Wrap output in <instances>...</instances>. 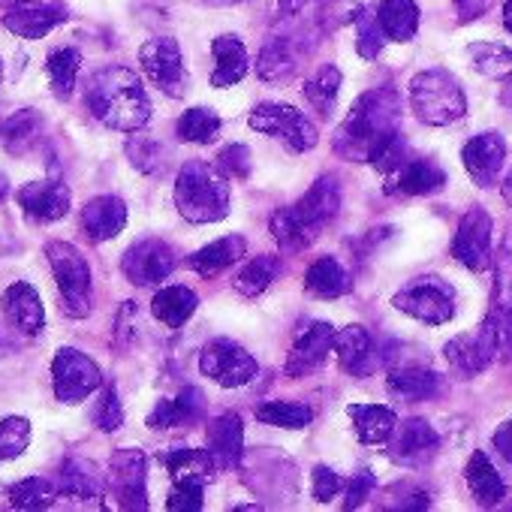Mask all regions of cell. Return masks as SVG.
Instances as JSON below:
<instances>
[{
    "instance_id": "cell-16",
    "label": "cell",
    "mask_w": 512,
    "mask_h": 512,
    "mask_svg": "<svg viewBox=\"0 0 512 512\" xmlns=\"http://www.w3.org/2000/svg\"><path fill=\"white\" fill-rule=\"evenodd\" d=\"M389 443V458L404 464V467H422L428 464L437 449H440V437L437 431L425 422V419H407V422H398L392 437L386 440Z\"/></svg>"
},
{
    "instance_id": "cell-49",
    "label": "cell",
    "mask_w": 512,
    "mask_h": 512,
    "mask_svg": "<svg viewBox=\"0 0 512 512\" xmlns=\"http://www.w3.org/2000/svg\"><path fill=\"white\" fill-rule=\"evenodd\" d=\"M94 422H97V428L106 431V434H112V431H118V428L124 425V407H121V401H118V389H115V386H109V389L103 392V398H100V404H97V410H94Z\"/></svg>"
},
{
    "instance_id": "cell-17",
    "label": "cell",
    "mask_w": 512,
    "mask_h": 512,
    "mask_svg": "<svg viewBox=\"0 0 512 512\" xmlns=\"http://www.w3.org/2000/svg\"><path fill=\"white\" fill-rule=\"evenodd\" d=\"M16 202L34 223H55L70 214V187L64 181H31L16 193Z\"/></svg>"
},
{
    "instance_id": "cell-31",
    "label": "cell",
    "mask_w": 512,
    "mask_h": 512,
    "mask_svg": "<svg viewBox=\"0 0 512 512\" xmlns=\"http://www.w3.org/2000/svg\"><path fill=\"white\" fill-rule=\"evenodd\" d=\"M350 419H353V428H356V437L362 443H386L398 425V416L392 407L386 404H350L347 407Z\"/></svg>"
},
{
    "instance_id": "cell-21",
    "label": "cell",
    "mask_w": 512,
    "mask_h": 512,
    "mask_svg": "<svg viewBox=\"0 0 512 512\" xmlns=\"http://www.w3.org/2000/svg\"><path fill=\"white\" fill-rule=\"evenodd\" d=\"M389 392L404 401H428L443 392V377L416 359H401L389 368Z\"/></svg>"
},
{
    "instance_id": "cell-26",
    "label": "cell",
    "mask_w": 512,
    "mask_h": 512,
    "mask_svg": "<svg viewBox=\"0 0 512 512\" xmlns=\"http://www.w3.org/2000/svg\"><path fill=\"white\" fill-rule=\"evenodd\" d=\"M208 452L217 467H238L244 458V425L238 413H223L208 425Z\"/></svg>"
},
{
    "instance_id": "cell-50",
    "label": "cell",
    "mask_w": 512,
    "mask_h": 512,
    "mask_svg": "<svg viewBox=\"0 0 512 512\" xmlns=\"http://www.w3.org/2000/svg\"><path fill=\"white\" fill-rule=\"evenodd\" d=\"M127 154H130V160H133V166L139 169V172H148V175H154V172H160L163 169V160H160V148H157V142H151V139H142V136H136L130 145H127Z\"/></svg>"
},
{
    "instance_id": "cell-43",
    "label": "cell",
    "mask_w": 512,
    "mask_h": 512,
    "mask_svg": "<svg viewBox=\"0 0 512 512\" xmlns=\"http://www.w3.org/2000/svg\"><path fill=\"white\" fill-rule=\"evenodd\" d=\"M256 419L275 425V428H287V431H302L311 425L314 410L305 404H293V401H269L256 407Z\"/></svg>"
},
{
    "instance_id": "cell-44",
    "label": "cell",
    "mask_w": 512,
    "mask_h": 512,
    "mask_svg": "<svg viewBox=\"0 0 512 512\" xmlns=\"http://www.w3.org/2000/svg\"><path fill=\"white\" fill-rule=\"evenodd\" d=\"M223 121L217 112L205 109V106H196V109H187L178 121V139L181 142H196V145H208L214 142V136L220 133Z\"/></svg>"
},
{
    "instance_id": "cell-56",
    "label": "cell",
    "mask_w": 512,
    "mask_h": 512,
    "mask_svg": "<svg viewBox=\"0 0 512 512\" xmlns=\"http://www.w3.org/2000/svg\"><path fill=\"white\" fill-rule=\"evenodd\" d=\"M491 443H494V449H497V452H500V455H503V458L512 464V416H509V419H506V422H503V425L494 431Z\"/></svg>"
},
{
    "instance_id": "cell-54",
    "label": "cell",
    "mask_w": 512,
    "mask_h": 512,
    "mask_svg": "<svg viewBox=\"0 0 512 512\" xmlns=\"http://www.w3.org/2000/svg\"><path fill=\"white\" fill-rule=\"evenodd\" d=\"M500 272H497V290H494V302L512 311V263L506 260L509 253H500Z\"/></svg>"
},
{
    "instance_id": "cell-57",
    "label": "cell",
    "mask_w": 512,
    "mask_h": 512,
    "mask_svg": "<svg viewBox=\"0 0 512 512\" xmlns=\"http://www.w3.org/2000/svg\"><path fill=\"white\" fill-rule=\"evenodd\" d=\"M278 4H281L284 13H296V10L308 7V0H278Z\"/></svg>"
},
{
    "instance_id": "cell-28",
    "label": "cell",
    "mask_w": 512,
    "mask_h": 512,
    "mask_svg": "<svg viewBox=\"0 0 512 512\" xmlns=\"http://www.w3.org/2000/svg\"><path fill=\"white\" fill-rule=\"evenodd\" d=\"M58 488H61L64 497H70L76 503H100L103 476H100L97 464H91L85 458H67L64 467H61Z\"/></svg>"
},
{
    "instance_id": "cell-48",
    "label": "cell",
    "mask_w": 512,
    "mask_h": 512,
    "mask_svg": "<svg viewBox=\"0 0 512 512\" xmlns=\"http://www.w3.org/2000/svg\"><path fill=\"white\" fill-rule=\"evenodd\" d=\"M202 488H205L202 482H190V479L175 482L169 497H166V509H172V512H196V509H202V503H205Z\"/></svg>"
},
{
    "instance_id": "cell-8",
    "label": "cell",
    "mask_w": 512,
    "mask_h": 512,
    "mask_svg": "<svg viewBox=\"0 0 512 512\" xmlns=\"http://www.w3.org/2000/svg\"><path fill=\"white\" fill-rule=\"evenodd\" d=\"M395 311L428 323V326H443L455 317V290L440 281V278H419L407 287H401L392 296Z\"/></svg>"
},
{
    "instance_id": "cell-55",
    "label": "cell",
    "mask_w": 512,
    "mask_h": 512,
    "mask_svg": "<svg viewBox=\"0 0 512 512\" xmlns=\"http://www.w3.org/2000/svg\"><path fill=\"white\" fill-rule=\"evenodd\" d=\"M452 4H455L458 22L467 25V22H476L479 16H485L494 0H452Z\"/></svg>"
},
{
    "instance_id": "cell-3",
    "label": "cell",
    "mask_w": 512,
    "mask_h": 512,
    "mask_svg": "<svg viewBox=\"0 0 512 512\" xmlns=\"http://www.w3.org/2000/svg\"><path fill=\"white\" fill-rule=\"evenodd\" d=\"M344 190L335 175H320L311 190L293 205V208H278L269 220L275 241L281 250H305L341 211Z\"/></svg>"
},
{
    "instance_id": "cell-5",
    "label": "cell",
    "mask_w": 512,
    "mask_h": 512,
    "mask_svg": "<svg viewBox=\"0 0 512 512\" xmlns=\"http://www.w3.org/2000/svg\"><path fill=\"white\" fill-rule=\"evenodd\" d=\"M410 103L419 121L431 127H446L464 118L467 97L461 82L446 70H425L410 82Z\"/></svg>"
},
{
    "instance_id": "cell-39",
    "label": "cell",
    "mask_w": 512,
    "mask_h": 512,
    "mask_svg": "<svg viewBox=\"0 0 512 512\" xmlns=\"http://www.w3.org/2000/svg\"><path fill=\"white\" fill-rule=\"evenodd\" d=\"M341 70L335 64H326L320 67L308 82H305V100L320 112V118H329L335 112V103H338V94H341Z\"/></svg>"
},
{
    "instance_id": "cell-23",
    "label": "cell",
    "mask_w": 512,
    "mask_h": 512,
    "mask_svg": "<svg viewBox=\"0 0 512 512\" xmlns=\"http://www.w3.org/2000/svg\"><path fill=\"white\" fill-rule=\"evenodd\" d=\"M202 416H205V395L196 386H184L172 401H157V407L148 416V428L154 431L184 428L199 422Z\"/></svg>"
},
{
    "instance_id": "cell-11",
    "label": "cell",
    "mask_w": 512,
    "mask_h": 512,
    "mask_svg": "<svg viewBox=\"0 0 512 512\" xmlns=\"http://www.w3.org/2000/svg\"><path fill=\"white\" fill-rule=\"evenodd\" d=\"M491 214L479 205L467 208L452 238V256L470 272H485L491 266Z\"/></svg>"
},
{
    "instance_id": "cell-6",
    "label": "cell",
    "mask_w": 512,
    "mask_h": 512,
    "mask_svg": "<svg viewBox=\"0 0 512 512\" xmlns=\"http://www.w3.org/2000/svg\"><path fill=\"white\" fill-rule=\"evenodd\" d=\"M46 256L55 272V281H58V293L64 299V305H61L64 314L73 320L88 317L91 314V266H88V260L70 241H49Z\"/></svg>"
},
{
    "instance_id": "cell-30",
    "label": "cell",
    "mask_w": 512,
    "mask_h": 512,
    "mask_svg": "<svg viewBox=\"0 0 512 512\" xmlns=\"http://www.w3.org/2000/svg\"><path fill=\"white\" fill-rule=\"evenodd\" d=\"M464 479H467V488H470V494L476 497V503L485 506V509L497 506V503L506 497V485H503L500 473L494 470L491 458H488L482 449H476V452L470 455V461H467V467H464Z\"/></svg>"
},
{
    "instance_id": "cell-63",
    "label": "cell",
    "mask_w": 512,
    "mask_h": 512,
    "mask_svg": "<svg viewBox=\"0 0 512 512\" xmlns=\"http://www.w3.org/2000/svg\"><path fill=\"white\" fill-rule=\"evenodd\" d=\"M0 79H4V61H0Z\"/></svg>"
},
{
    "instance_id": "cell-33",
    "label": "cell",
    "mask_w": 512,
    "mask_h": 512,
    "mask_svg": "<svg viewBox=\"0 0 512 512\" xmlns=\"http://www.w3.org/2000/svg\"><path fill=\"white\" fill-rule=\"evenodd\" d=\"M163 464H166V470H169V476L175 482L190 479V482H202V485H208L217 476V470H220L208 449H187V446L166 452Z\"/></svg>"
},
{
    "instance_id": "cell-37",
    "label": "cell",
    "mask_w": 512,
    "mask_h": 512,
    "mask_svg": "<svg viewBox=\"0 0 512 512\" xmlns=\"http://www.w3.org/2000/svg\"><path fill=\"white\" fill-rule=\"evenodd\" d=\"M196 308H199V296L187 287H178V284L163 287L151 302V314L169 329H181L196 314Z\"/></svg>"
},
{
    "instance_id": "cell-2",
    "label": "cell",
    "mask_w": 512,
    "mask_h": 512,
    "mask_svg": "<svg viewBox=\"0 0 512 512\" xmlns=\"http://www.w3.org/2000/svg\"><path fill=\"white\" fill-rule=\"evenodd\" d=\"M88 112L109 130L136 133L151 121V100L139 76L127 67H106L91 76L85 91Z\"/></svg>"
},
{
    "instance_id": "cell-46",
    "label": "cell",
    "mask_w": 512,
    "mask_h": 512,
    "mask_svg": "<svg viewBox=\"0 0 512 512\" xmlns=\"http://www.w3.org/2000/svg\"><path fill=\"white\" fill-rule=\"evenodd\" d=\"M31 443V422L25 416L0 419V461L19 458Z\"/></svg>"
},
{
    "instance_id": "cell-62",
    "label": "cell",
    "mask_w": 512,
    "mask_h": 512,
    "mask_svg": "<svg viewBox=\"0 0 512 512\" xmlns=\"http://www.w3.org/2000/svg\"><path fill=\"white\" fill-rule=\"evenodd\" d=\"M28 0H0V7H22Z\"/></svg>"
},
{
    "instance_id": "cell-25",
    "label": "cell",
    "mask_w": 512,
    "mask_h": 512,
    "mask_svg": "<svg viewBox=\"0 0 512 512\" xmlns=\"http://www.w3.org/2000/svg\"><path fill=\"white\" fill-rule=\"evenodd\" d=\"M82 226L91 241H109L127 226V205L118 196H94L82 208Z\"/></svg>"
},
{
    "instance_id": "cell-59",
    "label": "cell",
    "mask_w": 512,
    "mask_h": 512,
    "mask_svg": "<svg viewBox=\"0 0 512 512\" xmlns=\"http://www.w3.org/2000/svg\"><path fill=\"white\" fill-rule=\"evenodd\" d=\"M503 199L512 205V169H509V175H506V181H503Z\"/></svg>"
},
{
    "instance_id": "cell-14",
    "label": "cell",
    "mask_w": 512,
    "mask_h": 512,
    "mask_svg": "<svg viewBox=\"0 0 512 512\" xmlns=\"http://www.w3.org/2000/svg\"><path fill=\"white\" fill-rule=\"evenodd\" d=\"M175 269V250L160 241V238H142L136 241L121 260V272L130 284L136 287H151L160 284L172 275Z\"/></svg>"
},
{
    "instance_id": "cell-29",
    "label": "cell",
    "mask_w": 512,
    "mask_h": 512,
    "mask_svg": "<svg viewBox=\"0 0 512 512\" xmlns=\"http://www.w3.org/2000/svg\"><path fill=\"white\" fill-rule=\"evenodd\" d=\"M244 253H247L244 235H226V238L211 241L208 247L196 250L187 260V266L202 278H214V275L226 272L229 266H235L238 260H244Z\"/></svg>"
},
{
    "instance_id": "cell-42",
    "label": "cell",
    "mask_w": 512,
    "mask_h": 512,
    "mask_svg": "<svg viewBox=\"0 0 512 512\" xmlns=\"http://www.w3.org/2000/svg\"><path fill=\"white\" fill-rule=\"evenodd\" d=\"M470 64L476 73L488 76V79H509L512 76V52L500 43H473L467 49Z\"/></svg>"
},
{
    "instance_id": "cell-36",
    "label": "cell",
    "mask_w": 512,
    "mask_h": 512,
    "mask_svg": "<svg viewBox=\"0 0 512 512\" xmlns=\"http://www.w3.org/2000/svg\"><path fill=\"white\" fill-rule=\"evenodd\" d=\"M443 184H446V172L440 166H434L431 160H407L392 175V187L386 190H401L407 196H428L437 193Z\"/></svg>"
},
{
    "instance_id": "cell-12",
    "label": "cell",
    "mask_w": 512,
    "mask_h": 512,
    "mask_svg": "<svg viewBox=\"0 0 512 512\" xmlns=\"http://www.w3.org/2000/svg\"><path fill=\"white\" fill-rule=\"evenodd\" d=\"M106 479L121 509H148V461L142 449H118L109 461Z\"/></svg>"
},
{
    "instance_id": "cell-38",
    "label": "cell",
    "mask_w": 512,
    "mask_h": 512,
    "mask_svg": "<svg viewBox=\"0 0 512 512\" xmlns=\"http://www.w3.org/2000/svg\"><path fill=\"white\" fill-rule=\"evenodd\" d=\"M79 70H82V55H79L76 49H70V46L55 49V52L46 58V76H49L52 94H55L58 100H70V97H73Z\"/></svg>"
},
{
    "instance_id": "cell-34",
    "label": "cell",
    "mask_w": 512,
    "mask_h": 512,
    "mask_svg": "<svg viewBox=\"0 0 512 512\" xmlns=\"http://www.w3.org/2000/svg\"><path fill=\"white\" fill-rule=\"evenodd\" d=\"M377 22L392 43H410L419 31V4L416 0H380Z\"/></svg>"
},
{
    "instance_id": "cell-61",
    "label": "cell",
    "mask_w": 512,
    "mask_h": 512,
    "mask_svg": "<svg viewBox=\"0 0 512 512\" xmlns=\"http://www.w3.org/2000/svg\"><path fill=\"white\" fill-rule=\"evenodd\" d=\"M7 193H10V181H7V175H0V202L7 199Z\"/></svg>"
},
{
    "instance_id": "cell-60",
    "label": "cell",
    "mask_w": 512,
    "mask_h": 512,
    "mask_svg": "<svg viewBox=\"0 0 512 512\" xmlns=\"http://www.w3.org/2000/svg\"><path fill=\"white\" fill-rule=\"evenodd\" d=\"M500 100H503L506 106H512V76L506 79V88H503V94H500Z\"/></svg>"
},
{
    "instance_id": "cell-45",
    "label": "cell",
    "mask_w": 512,
    "mask_h": 512,
    "mask_svg": "<svg viewBox=\"0 0 512 512\" xmlns=\"http://www.w3.org/2000/svg\"><path fill=\"white\" fill-rule=\"evenodd\" d=\"M362 4L359 0H323V4H317V28L323 31V34H329V31H338V28H344V25H350V22H356L359 16H362Z\"/></svg>"
},
{
    "instance_id": "cell-15",
    "label": "cell",
    "mask_w": 512,
    "mask_h": 512,
    "mask_svg": "<svg viewBox=\"0 0 512 512\" xmlns=\"http://www.w3.org/2000/svg\"><path fill=\"white\" fill-rule=\"evenodd\" d=\"M443 356H446V362H449V368H452V374H455L458 380H473V377H479L494 359H500L497 341H494V335H491V329H488L485 323L479 326L476 335H461V338L449 341V344L443 347Z\"/></svg>"
},
{
    "instance_id": "cell-32",
    "label": "cell",
    "mask_w": 512,
    "mask_h": 512,
    "mask_svg": "<svg viewBox=\"0 0 512 512\" xmlns=\"http://www.w3.org/2000/svg\"><path fill=\"white\" fill-rule=\"evenodd\" d=\"M40 136H43V118L34 109H19L0 124V148L16 157L28 154L40 142Z\"/></svg>"
},
{
    "instance_id": "cell-47",
    "label": "cell",
    "mask_w": 512,
    "mask_h": 512,
    "mask_svg": "<svg viewBox=\"0 0 512 512\" xmlns=\"http://www.w3.org/2000/svg\"><path fill=\"white\" fill-rule=\"evenodd\" d=\"M386 40H389V37H386V34H383V28H380L377 13L362 10V16L356 19V52H359V58L374 61V58L383 52Z\"/></svg>"
},
{
    "instance_id": "cell-52",
    "label": "cell",
    "mask_w": 512,
    "mask_h": 512,
    "mask_svg": "<svg viewBox=\"0 0 512 512\" xmlns=\"http://www.w3.org/2000/svg\"><path fill=\"white\" fill-rule=\"evenodd\" d=\"M374 485H377V479H374L371 470H359L356 476H350V479H347V500H344V506H347V509L362 506V503L371 497Z\"/></svg>"
},
{
    "instance_id": "cell-1",
    "label": "cell",
    "mask_w": 512,
    "mask_h": 512,
    "mask_svg": "<svg viewBox=\"0 0 512 512\" xmlns=\"http://www.w3.org/2000/svg\"><path fill=\"white\" fill-rule=\"evenodd\" d=\"M398 124H401V100L395 88H374L350 106L335 136V151L353 163H365L389 139L398 136Z\"/></svg>"
},
{
    "instance_id": "cell-51",
    "label": "cell",
    "mask_w": 512,
    "mask_h": 512,
    "mask_svg": "<svg viewBox=\"0 0 512 512\" xmlns=\"http://www.w3.org/2000/svg\"><path fill=\"white\" fill-rule=\"evenodd\" d=\"M250 148L247 145H226L220 154H217V169L226 175V178H247L250 175Z\"/></svg>"
},
{
    "instance_id": "cell-20",
    "label": "cell",
    "mask_w": 512,
    "mask_h": 512,
    "mask_svg": "<svg viewBox=\"0 0 512 512\" xmlns=\"http://www.w3.org/2000/svg\"><path fill=\"white\" fill-rule=\"evenodd\" d=\"M335 326L332 323H311L293 344L290 356H287V374L290 377H308L311 371H317L326 356L335 347Z\"/></svg>"
},
{
    "instance_id": "cell-35",
    "label": "cell",
    "mask_w": 512,
    "mask_h": 512,
    "mask_svg": "<svg viewBox=\"0 0 512 512\" xmlns=\"http://www.w3.org/2000/svg\"><path fill=\"white\" fill-rule=\"evenodd\" d=\"M350 275L335 256H320L305 272V290L317 299H341L350 293Z\"/></svg>"
},
{
    "instance_id": "cell-40",
    "label": "cell",
    "mask_w": 512,
    "mask_h": 512,
    "mask_svg": "<svg viewBox=\"0 0 512 512\" xmlns=\"http://www.w3.org/2000/svg\"><path fill=\"white\" fill-rule=\"evenodd\" d=\"M281 272V263H278V256H253L250 263H244V269L238 272L235 278V290L247 299H256V296H263L275 278Z\"/></svg>"
},
{
    "instance_id": "cell-10",
    "label": "cell",
    "mask_w": 512,
    "mask_h": 512,
    "mask_svg": "<svg viewBox=\"0 0 512 512\" xmlns=\"http://www.w3.org/2000/svg\"><path fill=\"white\" fill-rule=\"evenodd\" d=\"M199 371H202L208 380L220 383L223 389H238V386H247V383L256 377L260 365H256V359H253L244 347H238L235 341L217 338V341H211V344L202 350V356H199Z\"/></svg>"
},
{
    "instance_id": "cell-27",
    "label": "cell",
    "mask_w": 512,
    "mask_h": 512,
    "mask_svg": "<svg viewBox=\"0 0 512 512\" xmlns=\"http://www.w3.org/2000/svg\"><path fill=\"white\" fill-rule=\"evenodd\" d=\"M211 55H214V73H211V85L214 88H232L247 76V49L235 34H223L211 43Z\"/></svg>"
},
{
    "instance_id": "cell-4",
    "label": "cell",
    "mask_w": 512,
    "mask_h": 512,
    "mask_svg": "<svg viewBox=\"0 0 512 512\" xmlns=\"http://www.w3.org/2000/svg\"><path fill=\"white\" fill-rule=\"evenodd\" d=\"M175 205L190 223H217L229 214V184L217 166L190 160L175 178Z\"/></svg>"
},
{
    "instance_id": "cell-58",
    "label": "cell",
    "mask_w": 512,
    "mask_h": 512,
    "mask_svg": "<svg viewBox=\"0 0 512 512\" xmlns=\"http://www.w3.org/2000/svg\"><path fill=\"white\" fill-rule=\"evenodd\" d=\"M503 28L512 34V0H506V7H503Z\"/></svg>"
},
{
    "instance_id": "cell-7",
    "label": "cell",
    "mask_w": 512,
    "mask_h": 512,
    "mask_svg": "<svg viewBox=\"0 0 512 512\" xmlns=\"http://www.w3.org/2000/svg\"><path fill=\"white\" fill-rule=\"evenodd\" d=\"M247 124L256 133H266V136L278 139L293 154H305L317 145V127L308 121L305 112H299L296 106H287V103H260L250 112Z\"/></svg>"
},
{
    "instance_id": "cell-19",
    "label": "cell",
    "mask_w": 512,
    "mask_h": 512,
    "mask_svg": "<svg viewBox=\"0 0 512 512\" xmlns=\"http://www.w3.org/2000/svg\"><path fill=\"white\" fill-rule=\"evenodd\" d=\"M461 160L479 187H491L506 163V142L500 133H479L461 148Z\"/></svg>"
},
{
    "instance_id": "cell-9",
    "label": "cell",
    "mask_w": 512,
    "mask_h": 512,
    "mask_svg": "<svg viewBox=\"0 0 512 512\" xmlns=\"http://www.w3.org/2000/svg\"><path fill=\"white\" fill-rule=\"evenodd\" d=\"M52 386L61 404H82L88 395H94L103 386V374L94 359H88L73 347H64L52 359Z\"/></svg>"
},
{
    "instance_id": "cell-24",
    "label": "cell",
    "mask_w": 512,
    "mask_h": 512,
    "mask_svg": "<svg viewBox=\"0 0 512 512\" xmlns=\"http://www.w3.org/2000/svg\"><path fill=\"white\" fill-rule=\"evenodd\" d=\"M335 353L350 377H368L377 368V350L365 326H347L335 338Z\"/></svg>"
},
{
    "instance_id": "cell-53",
    "label": "cell",
    "mask_w": 512,
    "mask_h": 512,
    "mask_svg": "<svg viewBox=\"0 0 512 512\" xmlns=\"http://www.w3.org/2000/svg\"><path fill=\"white\" fill-rule=\"evenodd\" d=\"M341 476L332 470V467H326V464H320V467H314V497L320 500V503H329L338 491H341Z\"/></svg>"
},
{
    "instance_id": "cell-41",
    "label": "cell",
    "mask_w": 512,
    "mask_h": 512,
    "mask_svg": "<svg viewBox=\"0 0 512 512\" xmlns=\"http://www.w3.org/2000/svg\"><path fill=\"white\" fill-rule=\"evenodd\" d=\"M58 497H61V488L46 476H28V479L16 482L10 491V503L16 509H28V512L31 509H49Z\"/></svg>"
},
{
    "instance_id": "cell-13",
    "label": "cell",
    "mask_w": 512,
    "mask_h": 512,
    "mask_svg": "<svg viewBox=\"0 0 512 512\" xmlns=\"http://www.w3.org/2000/svg\"><path fill=\"white\" fill-rule=\"evenodd\" d=\"M139 64L145 70V76L169 97H184V85H187V73H184V58H181V46L172 37H157L148 40L139 49Z\"/></svg>"
},
{
    "instance_id": "cell-22",
    "label": "cell",
    "mask_w": 512,
    "mask_h": 512,
    "mask_svg": "<svg viewBox=\"0 0 512 512\" xmlns=\"http://www.w3.org/2000/svg\"><path fill=\"white\" fill-rule=\"evenodd\" d=\"M64 22H67V10L55 4H31V7L22 4L4 16V28L22 40H43Z\"/></svg>"
},
{
    "instance_id": "cell-18",
    "label": "cell",
    "mask_w": 512,
    "mask_h": 512,
    "mask_svg": "<svg viewBox=\"0 0 512 512\" xmlns=\"http://www.w3.org/2000/svg\"><path fill=\"white\" fill-rule=\"evenodd\" d=\"M0 308H4V317L10 320V326H16L22 335L37 338L46 329V308L40 293L28 284V281H16L13 287H7V293L0 296Z\"/></svg>"
}]
</instances>
